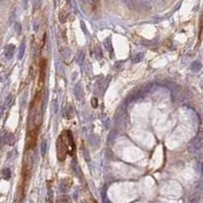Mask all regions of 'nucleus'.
Masks as SVG:
<instances>
[{
  "instance_id": "1",
  "label": "nucleus",
  "mask_w": 203,
  "mask_h": 203,
  "mask_svg": "<svg viewBox=\"0 0 203 203\" xmlns=\"http://www.w3.org/2000/svg\"><path fill=\"white\" fill-rule=\"evenodd\" d=\"M57 159L60 162H64L67 156H74L75 142L71 132L69 130L63 131L56 141Z\"/></svg>"
},
{
  "instance_id": "2",
  "label": "nucleus",
  "mask_w": 203,
  "mask_h": 203,
  "mask_svg": "<svg viewBox=\"0 0 203 203\" xmlns=\"http://www.w3.org/2000/svg\"><path fill=\"white\" fill-rule=\"evenodd\" d=\"M30 120H31V124H33V126L29 127V129H40L42 120H43V93H42V90H38L31 104Z\"/></svg>"
},
{
  "instance_id": "3",
  "label": "nucleus",
  "mask_w": 203,
  "mask_h": 203,
  "mask_svg": "<svg viewBox=\"0 0 203 203\" xmlns=\"http://www.w3.org/2000/svg\"><path fill=\"white\" fill-rule=\"evenodd\" d=\"M40 129L38 128H33L29 129L28 136H26V150H33L36 147L38 140V135Z\"/></svg>"
},
{
  "instance_id": "4",
  "label": "nucleus",
  "mask_w": 203,
  "mask_h": 203,
  "mask_svg": "<svg viewBox=\"0 0 203 203\" xmlns=\"http://www.w3.org/2000/svg\"><path fill=\"white\" fill-rule=\"evenodd\" d=\"M46 69H47V60L45 58H42L40 62V80H39L40 86L44 84L45 76H46Z\"/></svg>"
},
{
  "instance_id": "5",
  "label": "nucleus",
  "mask_w": 203,
  "mask_h": 203,
  "mask_svg": "<svg viewBox=\"0 0 203 203\" xmlns=\"http://www.w3.org/2000/svg\"><path fill=\"white\" fill-rule=\"evenodd\" d=\"M83 2L90 10L96 11V10H98V8L100 6V2H101V0H83Z\"/></svg>"
},
{
  "instance_id": "6",
  "label": "nucleus",
  "mask_w": 203,
  "mask_h": 203,
  "mask_svg": "<svg viewBox=\"0 0 203 203\" xmlns=\"http://www.w3.org/2000/svg\"><path fill=\"white\" fill-rule=\"evenodd\" d=\"M2 176H3V178L5 179V180H7V179L10 178V170H4L3 173H2Z\"/></svg>"
}]
</instances>
